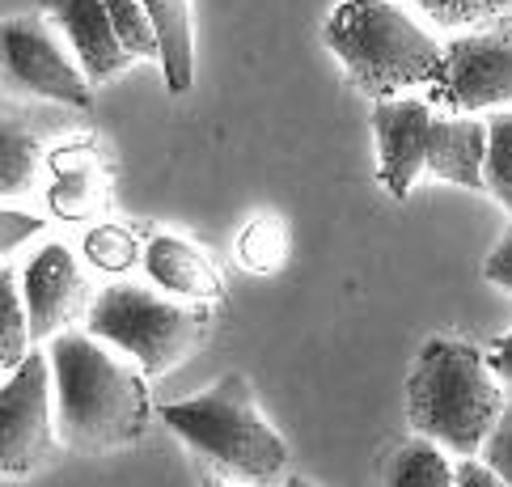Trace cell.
Instances as JSON below:
<instances>
[{"mask_svg":"<svg viewBox=\"0 0 512 487\" xmlns=\"http://www.w3.org/2000/svg\"><path fill=\"white\" fill-rule=\"evenodd\" d=\"M487 365H491V373L500 377V386H504V394L512 399V331L504 335V339H496V348L487 352Z\"/></svg>","mask_w":512,"mask_h":487,"instance_id":"83f0119b","label":"cell"},{"mask_svg":"<svg viewBox=\"0 0 512 487\" xmlns=\"http://www.w3.org/2000/svg\"><path fill=\"white\" fill-rule=\"evenodd\" d=\"M432 102L424 98H381L373 106V136L381 157V187L394 200H407L419 174H428V136H432Z\"/></svg>","mask_w":512,"mask_h":487,"instance_id":"9c48e42d","label":"cell"},{"mask_svg":"<svg viewBox=\"0 0 512 487\" xmlns=\"http://www.w3.org/2000/svg\"><path fill=\"white\" fill-rule=\"evenodd\" d=\"M0 369H5V365H0Z\"/></svg>","mask_w":512,"mask_h":487,"instance_id":"4dcf8cb0","label":"cell"},{"mask_svg":"<svg viewBox=\"0 0 512 487\" xmlns=\"http://www.w3.org/2000/svg\"><path fill=\"white\" fill-rule=\"evenodd\" d=\"M487 191L512 212V106L487 119Z\"/></svg>","mask_w":512,"mask_h":487,"instance_id":"ffe728a7","label":"cell"},{"mask_svg":"<svg viewBox=\"0 0 512 487\" xmlns=\"http://www.w3.org/2000/svg\"><path fill=\"white\" fill-rule=\"evenodd\" d=\"M34 233H43V216L17 212V208H0V255L17 250L26 238H34Z\"/></svg>","mask_w":512,"mask_h":487,"instance_id":"d4e9b609","label":"cell"},{"mask_svg":"<svg viewBox=\"0 0 512 487\" xmlns=\"http://www.w3.org/2000/svg\"><path fill=\"white\" fill-rule=\"evenodd\" d=\"M453 487H512V483H504L483 458H462L453 466Z\"/></svg>","mask_w":512,"mask_h":487,"instance_id":"484cf974","label":"cell"},{"mask_svg":"<svg viewBox=\"0 0 512 487\" xmlns=\"http://www.w3.org/2000/svg\"><path fill=\"white\" fill-rule=\"evenodd\" d=\"M326 47L377 102L432 85L445 64V47L394 0H343L326 22Z\"/></svg>","mask_w":512,"mask_h":487,"instance_id":"3957f363","label":"cell"},{"mask_svg":"<svg viewBox=\"0 0 512 487\" xmlns=\"http://www.w3.org/2000/svg\"><path fill=\"white\" fill-rule=\"evenodd\" d=\"M106 9H111L119 43L132 51L136 60H157L161 64V39H157L153 13L144 9V0H106Z\"/></svg>","mask_w":512,"mask_h":487,"instance_id":"44dd1931","label":"cell"},{"mask_svg":"<svg viewBox=\"0 0 512 487\" xmlns=\"http://www.w3.org/2000/svg\"><path fill=\"white\" fill-rule=\"evenodd\" d=\"M483 170H487V119L436 115L428 136V174L466 191H487Z\"/></svg>","mask_w":512,"mask_h":487,"instance_id":"4fadbf2b","label":"cell"},{"mask_svg":"<svg viewBox=\"0 0 512 487\" xmlns=\"http://www.w3.org/2000/svg\"><path fill=\"white\" fill-rule=\"evenodd\" d=\"M85 327L89 335L106 339L123 356H132L149 377H157L178 369L204 344L212 314L199 301L187 305V301L161 297L149 284H111L89 305Z\"/></svg>","mask_w":512,"mask_h":487,"instance_id":"5b68a950","label":"cell"},{"mask_svg":"<svg viewBox=\"0 0 512 487\" xmlns=\"http://www.w3.org/2000/svg\"><path fill=\"white\" fill-rule=\"evenodd\" d=\"M407 5H415L445 30H474V26H487L496 17L512 13V0H407Z\"/></svg>","mask_w":512,"mask_h":487,"instance_id":"7402d4cb","label":"cell"},{"mask_svg":"<svg viewBox=\"0 0 512 487\" xmlns=\"http://www.w3.org/2000/svg\"><path fill=\"white\" fill-rule=\"evenodd\" d=\"M483 276L496 288H504V293H512V229L500 238V246L491 250V259L483 263Z\"/></svg>","mask_w":512,"mask_h":487,"instance_id":"4316f807","label":"cell"},{"mask_svg":"<svg viewBox=\"0 0 512 487\" xmlns=\"http://www.w3.org/2000/svg\"><path fill=\"white\" fill-rule=\"evenodd\" d=\"M144 272L153 276L161 293L182 297V301L208 305L225 293V284L204 250H195L187 238H174V233H157V238L144 246Z\"/></svg>","mask_w":512,"mask_h":487,"instance_id":"5bb4252c","label":"cell"},{"mask_svg":"<svg viewBox=\"0 0 512 487\" xmlns=\"http://www.w3.org/2000/svg\"><path fill=\"white\" fill-rule=\"evenodd\" d=\"M51 377L60 403V437L77 454H115L144 437L153 420L144 369L89 331H60L51 344Z\"/></svg>","mask_w":512,"mask_h":487,"instance_id":"6da1fadb","label":"cell"},{"mask_svg":"<svg viewBox=\"0 0 512 487\" xmlns=\"http://www.w3.org/2000/svg\"><path fill=\"white\" fill-rule=\"evenodd\" d=\"M504 407L508 394L491 373L487 352L445 335L419 348L407 377V416L419 437L457 458H479Z\"/></svg>","mask_w":512,"mask_h":487,"instance_id":"7a4b0ae2","label":"cell"},{"mask_svg":"<svg viewBox=\"0 0 512 487\" xmlns=\"http://www.w3.org/2000/svg\"><path fill=\"white\" fill-rule=\"evenodd\" d=\"M204 487H225V483H216V479H208V483H204Z\"/></svg>","mask_w":512,"mask_h":487,"instance_id":"f546056e","label":"cell"},{"mask_svg":"<svg viewBox=\"0 0 512 487\" xmlns=\"http://www.w3.org/2000/svg\"><path fill=\"white\" fill-rule=\"evenodd\" d=\"M432 102L449 106V115L512 106V13L474 26L445 47L441 77L432 81Z\"/></svg>","mask_w":512,"mask_h":487,"instance_id":"8992f818","label":"cell"},{"mask_svg":"<svg viewBox=\"0 0 512 487\" xmlns=\"http://www.w3.org/2000/svg\"><path fill=\"white\" fill-rule=\"evenodd\" d=\"M85 255L102 272H127L136 263V238L123 225H94L85 233Z\"/></svg>","mask_w":512,"mask_h":487,"instance_id":"603a6c76","label":"cell"},{"mask_svg":"<svg viewBox=\"0 0 512 487\" xmlns=\"http://www.w3.org/2000/svg\"><path fill=\"white\" fill-rule=\"evenodd\" d=\"M51 356L30 352L0 386V475H34L56 454Z\"/></svg>","mask_w":512,"mask_h":487,"instance_id":"ba28073f","label":"cell"},{"mask_svg":"<svg viewBox=\"0 0 512 487\" xmlns=\"http://www.w3.org/2000/svg\"><path fill=\"white\" fill-rule=\"evenodd\" d=\"M43 9L56 17V26L64 30L68 47L77 51V60L85 68L89 85H106L132 64L136 56L119 43L115 22L106 0H43Z\"/></svg>","mask_w":512,"mask_h":487,"instance_id":"8fae6325","label":"cell"},{"mask_svg":"<svg viewBox=\"0 0 512 487\" xmlns=\"http://www.w3.org/2000/svg\"><path fill=\"white\" fill-rule=\"evenodd\" d=\"M0 77L22 94H34L56 106L85 111L94 98L85 68L72 47H60L56 30L43 17H9L0 22Z\"/></svg>","mask_w":512,"mask_h":487,"instance_id":"52a82bcc","label":"cell"},{"mask_svg":"<svg viewBox=\"0 0 512 487\" xmlns=\"http://www.w3.org/2000/svg\"><path fill=\"white\" fill-rule=\"evenodd\" d=\"M26 356H30V318H26L22 272L0 267V365L17 369Z\"/></svg>","mask_w":512,"mask_h":487,"instance_id":"e0dca14e","label":"cell"},{"mask_svg":"<svg viewBox=\"0 0 512 487\" xmlns=\"http://www.w3.org/2000/svg\"><path fill=\"white\" fill-rule=\"evenodd\" d=\"M237 255L242 263L250 267L254 276H276L280 267L288 263V229L284 221L276 216H259V221H250L242 242H237Z\"/></svg>","mask_w":512,"mask_h":487,"instance_id":"d6986e66","label":"cell"},{"mask_svg":"<svg viewBox=\"0 0 512 487\" xmlns=\"http://www.w3.org/2000/svg\"><path fill=\"white\" fill-rule=\"evenodd\" d=\"M284 487H314V483H309V479H301V475H297V479H284Z\"/></svg>","mask_w":512,"mask_h":487,"instance_id":"f1b7e54d","label":"cell"},{"mask_svg":"<svg viewBox=\"0 0 512 487\" xmlns=\"http://www.w3.org/2000/svg\"><path fill=\"white\" fill-rule=\"evenodd\" d=\"M386 487H453V466L441 454V445L419 437L398 449L386 471Z\"/></svg>","mask_w":512,"mask_h":487,"instance_id":"ac0fdd59","label":"cell"},{"mask_svg":"<svg viewBox=\"0 0 512 487\" xmlns=\"http://www.w3.org/2000/svg\"><path fill=\"white\" fill-rule=\"evenodd\" d=\"M153 13L157 39H161V72L174 94H187L195 85V26H191V0H144Z\"/></svg>","mask_w":512,"mask_h":487,"instance_id":"2e32d148","label":"cell"},{"mask_svg":"<svg viewBox=\"0 0 512 487\" xmlns=\"http://www.w3.org/2000/svg\"><path fill=\"white\" fill-rule=\"evenodd\" d=\"M51 187H47V208L60 221H94V216L111 204V178L98 166V153L89 140L60 144L51 157Z\"/></svg>","mask_w":512,"mask_h":487,"instance_id":"7c38bea8","label":"cell"},{"mask_svg":"<svg viewBox=\"0 0 512 487\" xmlns=\"http://www.w3.org/2000/svg\"><path fill=\"white\" fill-rule=\"evenodd\" d=\"M22 293H26V318H30V339H56L68 331L81 314H89L85 305V272L77 255L60 242H47L39 255L26 263L22 272Z\"/></svg>","mask_w":512,"mask_h":487,"instance_id":"30bf717a","label":"cell"},{"mask_svg":"<svg viewBox=\"0 0 512 487\" xmlns=\"http://www.w3.org/2000/svg\"><path fill=\"white\" fill-rule=\"evenodd\" d=\"M47 136L22 111H0V200H22L39 183Z\"/></svg>","mask_w":512,"mask_h":487,"instance_id":"9a60e30c","label":"cell"},{"mask_svg":"<svg viewBox=\"0 0 512 487\" xmlns=\"http://www.w3.org/2000/svg\"><path fill=\"white\" fill-rule=\"evenodd\" d=\"M479 458H483L504 483H512V399H508V407H504V416L496 420V428H491L487 445L479 449Z\"/></svg>","mask_w":512,"mask_h":487,"instance_id":"cb8c5ba5","label":"cell"},{"mask_svg":"<svg viewBox=\"0 0 512 487\" xmlns=\"http://www.w3.org/2000/svg\"><path fill=\"white\" fill-rule=\"evenodd\" d=\"M161 420L187 445H195L199 454L216 458L233 475H242L250 483L280 479L288 466V445L263 420L246 373H225V377H216V386L195 394V399L161 407Z\"/></svg>","mask_w":512,"mask_h":487,"instance_id":"277c9868","label":"cell"}]
</instances>
